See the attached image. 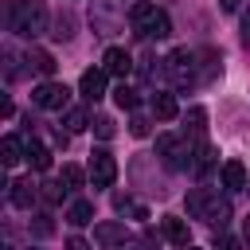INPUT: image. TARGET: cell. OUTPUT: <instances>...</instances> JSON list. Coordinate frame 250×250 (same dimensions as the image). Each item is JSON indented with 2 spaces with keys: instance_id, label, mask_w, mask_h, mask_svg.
<instances>
[{
  "instance_id": "6da1fadb",
  "label": "cell",
  "mask_w": 250,
  "mask_h": 250,
  "mask_svg": "<svg viewBox=\"0 0 250 250\" xmlns=\"http://www.w3.org/2000/svg\"><path fill=\"white\" fill-rule=\"evenodd\" d=\"M188 215L191 219H203V223H211V227H227L230 223V203L219 195V191H211V188H191L188 191Z\"/></svg>"
},
{
  "instance_id": "7a4b0ae2",
  "label": "cell",
  "mask_w": 250,
  "mask_h": 250,
  "mask_svg": "<svg viewBox=\"0 0 250 250\" xmlns=\"http://www.w3.org/2000/svg\"><path fill=\"white\" fill-rule=\"evenodd\" d=\"M8 27L16 35L35 39L39 31H47V4L43 0H8Z\"/></svg>"
},
{
  "instance_id": "3957f363",
  "label": "cell",
  "mask_w": 250,
  "mask_h": 250,
  "mask_svg": "<svg viewBox=\"0 0 250 250\" xmlns=\"http://www.w3.org/2000/svg\"><path fill=\"white\" fill-rule=\"evenodd\" d=\"M129 20H133V27H137L145 39H164V35H172V20H168V12L156 8L152 0L133 4V8H129Z\"/></svg>"
},
{
  "instance_id": "277c9868",
  "label": "cell",
  "mask_w": 250,
  "mask_h": 250,
  "mask_svg": "<svg viewBox=\"0 0 250 250\" xmlns=\"http://www.w3.org/2000/svg\"><path fill=\"white\" fill-rule=\"evenodd\" d=\"M156 156H160L168 168L188 172V168H191V156H195V145H191V137H188V133H184V137L164 133V137H156Z\"/></svg>"
},
{
  "instance_id": "5b68a950",
  "label": "cell",
  "mask_w": 250,
  "mask_h": 250,
  "mask_svg": "<svg viewBox=\"0 0 250 250\" xmlns=\"http://www.w3.org/2000/svg\"><path fill=\"white\" fill-rule=\"evenodd\" d=\"M164 70H168V78H172L176 86H188V82L199 78V74H195V55H191L188 47H176V51L164 59Z\"/></svg>"
},
{
  "instance_id": "8992f818",
  "label": "cell",
  "mask_w": 250,
  "mask_h": 250,
  "mask_svg": "<svg viewBox=\"0 0 250 250\" xmlns=\"http://www.w3.org/2000/svg\"><path fill=\"white\" fill-rule=\"evenodd\" d=\"M31 102H35L39 109H66V102H70V90H66V82H55V78H47V82H39V86L31 90Z\"/></svg>"
},
{
  "instance_id": "52a82bcc",
  "label": "cell",
  "mask_w": 250,
  "mask_h": 250,
  "mask_svg": "<svg viewBox=\"0 0 250 250\" xmlns=\"http://www.w3.org/2000/svg\"><path fill=\"white\" fill-rule=\"evenodd\" d=\"M90 180H94V188H109L113 180H117V160L105 152V148H94L90 152Z\"/></svg>"
},
{
  "instance_id": "ba28073f",
  "label": "cell",
  "mask_w": 250,
  "mask_h": 250,
  "mask_svg": "<svg viewBox=\"0 0 250 250\" xmlns=\"http://www.w3.org/2000/svg\"><path fill=\"white\" fill-rule=\"evenodd\" d=\"M90 23H94L98 35H113V31H117V0H94Z\"/></svg>"
},
{
  "instance_id": "9c48e42d",
  "label": "cell",
  "mask_w": 250,
  "mask_h": 250,
  "mask_svg": "<svg viewBox=\"0 0 250 250\" xmlns=\"http://www.w3.org/2000/svg\"><path fill=\"white\" fill-rule=\"evenodd\" d=\"M105 82H109V70H105V66H90V70H82L78 90H82L86 102H98V98L105 94Z\"/></svg>"
},
{
  "instance_id": "30bf717a",
  "label": "cell",
  "mask_w": 250,
  "mask_h": 250,
  "mask_svg": "<svg viewBox=\"0 0 250 250\" xmlns=\"http://www.w3.org/2000/svg\"><path fill=\"white\" fill-rule=\"evenodd\" d=\"M133 234L125 230V223H98L94 227V242L98 246H125Z\"/></svg>"
},
{
  "instance_id": "8fae6325",
  "label": "cell",
  "mask_w": 250,
  "mask_h": 250,
  "mask_svg": "<svg viewBox=\"0 0 250 250\" xmlns=\"http://www.w3.org/2000/svg\"><path fill=\"white\" fill-rule=\"evenodd\" d=\"M102 66H105L109 74L125 78V74L133 70V59H129V51H125V47H109V51H105V59H102Z\"/></svg>"
},
{
  "instance_id": "7c38bea8",
  "label": "cell",
  "mask_w": 250,
  "mask_h": 250,
  "mask_svg": "<svg viewBox=\"0 0 250 250\" xmlns=\"http://www.w3.org/2000/svg\"><path fill=\"white\" fill-rule=\"evenodd\" d=\"M152 113H156L160 121H172V117L180 113V102H176V94H168V90H156V94H152Z\"/></svg>"
},
{
  "instance_id": "4fadbf2b",
  "label": "cell",
  "mask_w": 250,
  "mask_h": 250,
  "mask_svg": "<svg viewBox=\"0 0 250 250\" xmlns=\"http://www.w3.org/2000/svg\"><path fill=\"white\" fill-rule=\"evenodd\" d=\"M35 199H39V188H35L31 180H16V184H12V203H16L20 211H31Z\"/></svg>"
},
{
  "instance_id": "5bb4252c",
  "label": "cell",
  "mask_w": 250,
  "mask_h": 250,
  "mask_svg": "<svg viewBox=\"0 0 250 250\" xmlns=\"http://www.w3.org/2000/svg\"><path fill=\"white\" fill-rule=\"evenodd\" d=\"M23 156H27V148H23V141H20V137H4V141H0V164H4V168L20 164Z\"/></svg>"
},
{
  "instance_id": "9a60e30c",
  "label": "cell",
  "mask_w": 250,
  "mask_h": 250,
  "mask_svg": "<svg viewBox=\"0 0 250 250\" xmlns=\"http://www.w3.org/2000/svg\"><path fill=\"white\" fill-rule=\"evenodd\" d=\"M164 238H168V242H176V246H188V242H191V230H188V223H184V219L168 215V219H164Z\"/></svg>"
},
{
  "instance_id": "2e32d148",
  "label": "cell",
  "mask_w": 250,
  "mask_h": 250,
  "mask_svg": "<svg viewBox=\"0 0 250 250\" xmlns=\"http://www.w3.org/2000/svg\"><path fill=\"white\" fill-rule=\"evenodd\" d=\"M223 188H230V191L246 188V168H242V160H227V164H223Z\"/></svg>"
},
{
  "instance_id": "e0dca14e",
  "label": "cell",
  "mask_w": 250,
  "mask_h": 250,
  "mask_svg": "<svg viewBox=\"0 0 250 250\" xmlns=\"http://www.w3.org/2000/svg\"><path fill=\"white\" fill-rule=\"evenodd\" d=\"M66 223H70V227H86V223H94V203H90V199H74L70 211H66Z\"/></svg>"
},
{
  "instance_id": "ac0fdd59",
  "label": "cell",
  "mask_w": 250,
  "mask_h": 250,
  "mask_svg": "<svg viewBox=\"0 0 250 250\" xmlns=\"http://www.w3.org/2000/svg\"><path fill=\"white\" fill-rule=\"evenodd\" d=\"M27 164H31L35 172H47V168H51V148L39 145V141H27Z\"/></svg>"
},
{
  "instance_id": "d6986e66",
  "label": "cell",
  "mask_w": 250,
  "mask_h": 250,
  "mask_svg": "<svg viewBox=\"0 0 250 250\" xmlns=\"http://www.w3.org/2000/svg\"><path fill=\"white\" fill-rule=\"evenodd\" d=\"M27 62H31V70H35V74H43V78H51V74H55V59H51L47 51H39V47H31V51H27Z\"/></svg>"
},
{
  "instance_id": "ffe728a7",
  "label": "cell",
  "mask_w": 250,
  "mask_h": 250,
  "mask_svg": "<svg viewBox=\"0 0 250 250\" xmlns=\"http://www.w3.org/2000/svg\"><path fill=\"white\" fill-rule=\"evenodd\" d=\"M203 129H207V109L203 105H191L188 109V137L191 141H203Z\"/></svg>"
},
{
  "instance_id": "44dd1931",
  "label": "cell",
  "mask_w": 250,
  "mask_h": 250,
  "mask_svg": "<svg viewBox=\"0 0 250 250\" xmlns=\"http://www.w3.org/2000/svg\"><path fill=\"white\" fill-rule=\"evenodd\" d=\"M86 176H90V172H82L78 164H62V176H59V180H62L66 191H78V188L86 184Z\"/></svg>"
},
{
  "instance_id": "7402d4cb",
  "label": "cell",
  "mask_w": 250,
  "mask_h": 250,
  "mask_svg": "<svg viewBox=\"0 0 250 250\" xmlns=\"http://www.w3.org/2000/svg\"><path fill=\"white\" fill-rule=\"evenodd\" d=\"M62 125H66V133H82L90 121H86V109L82 105H74V109H66V117H62Z\"/></svg>"
},
{
  "instance_id": "603a6c76",
  "label": "cell",
  "mask_w": 250,
  "mask_h": 250,
  "mask_svg": "<svg viewBox=\"0 0 250 250\" xmlns=\"http://www.w3.org/2000/svg\"><path fill=\"white\" fill-rule=\"evenodd\" d=\"M113 102H117V105H121V109H137V90H133V86H125V82H121V86H117V90H113Z\"/></svg>"
},
{
  "instance_id": "cb8c5ba5",
  "label": "cell",
  "mask_w": 250,
  "mask_h": 250,
  "mask_svg": "<svg viewBox=\"0 0 250 250\" xmlns=\"http://www.w3.org/2000/svg\"><path fill=\"white\" fill-rule=\"evenodd\" d=\"M94 133H98L102 141H109V137L117 133V125H113V117H105V113H98V117H94Z\"/></svg>"
},
{
  "instance_id": "d4e9b609",
  "label": "cell",
  "mask_w": 250,
  "mask_h": 250,
  "mask_svg": "<svg viewBox=\"0 0 250 250\" xmlns=\"http://www.w3.org/2000/svg\"><path fill=\"white\" fill-rule=\"evenodd\" d=\"M51 35H55V39H70V35H74V20H70V16H59Z\"/></svg>"
},
{
  "instance_id": "484cf974",
  "label": "cell",
  "mask_w": 250,
  "mask_h": 250,
  "mask_svg": "<svg viewBox=\"0 0 250 250\" xmlns=\"http://www.w3.org/2000/svg\"><path fill=\"white\" fill-rule=\"evenodd\" d=\"M39 188H43L39 195H43L47 203H59V199H62V191H66V188H62V180H59V184H39Z\"/></svg>"
},
{
  "instance_id": "4316f807",
  "label": "cell",
  "mask_w": 250,
  "mask_h": 250,
  "mask_svg": "<svg viewBox=\"0 0 250 250\" xmlns=\"http://www.w3.org/2000/svg\"><path fill=\"white\" fill-rule=\"evenodd\" d=\"M129 133H133V137H148V117L133 113V121H129Z\"/></svg>"
},
{
  "instance_id": "83f0119b",
  "label": "cell",
  "mask_w": 250,
  "mask_h": 250,
  "mask_svg": "<svg viewBox=\"0 0 250 250\" xmlns=\"http://www.w3.org/2000/svg\"><path fill=\"white\" fill-rule=\"evenodd\" d=\"M242 43L250 47V12H242Z\"/></svg>"
},
{
  "instance_id": "f1b7e54d",
  "label": "cell",
  "mask_w": 250,
  "mask_h": 250,
  "mask_svg": "<svg viewBox=\"0 0 250 250\" xmlns=\"http://www.w3.org/2000/svg\"><path fill=\"white\" fill-rule=\"evenodd\" d=\"M35 234H39V238H43V234H51V223H47V219H39V223H35Z\"/></svg>"
},
{
  "instance_id": "f546056e",
  "label": "cell",
  "mask_w": 250,
  "mask_h": 250,
  "mask_svg": "<svg viewBox=\"0 0 250 250\" xmlns=\"http://www.w3.org/2000/svg\"><path fill=\"white\" fill-rule=\"evenodd\" d=\"M238 4H242V0H219V8H223V12H238Z\"/></svg>"
},
{
  "instance_id": "4dcf8cb0",
  "label": "cell",
  "mask_w": 250,
  "mask_h": 250,
  "mask_svg": "<svg viewBox=\"0 0 250 250\" xmlns=\"http://www.w3.org/2000/svg\"><path fill=\"white\" fill-rule=\"evenodd\" d=\"M242 234H246V242H250V215L242 219Z\"/></svg>"
},
{
  "instance_id": "1f68e13d",
  "label": "cell",
  "mask_w": 250,
  "mask_h": 250,
  "mask_svg": "<svg viewBox=\"0 0 250 250\" xmlns=\"http://www.w3.org/2000/svg\"><path fill=\"white\" fill-rule=\"evenodd\" d=\"M246 188H250V184H246Z\"/></svg>"
}]
</instances>
